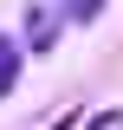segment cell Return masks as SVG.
I'll return each instance as SVG.
<instances>
[{"label": "cell", "mask_w": 123, "mask_h": 130, "mask_svg": "<svg viewBox=\"0 0 123 130\" xmlns=\"http://www.w3.org/2000/svg\"><path fill=\"white\" fill-rule=\"evenodd\" d=\"M97 13H104V0H65V20H78V26H91Z\"/></svg>", "instance_id": "3"}, {"label": "cell", "mask_w": 123, "mask_h": 130, "mask_svg": "<svg viewBox=\"0 0 123 130\" xmlns=\"http://www.w3.org/2000/svg\"><path fill=\"white\" fill-rule=\"evenodd\" d=\"M19 65H26V52H19L13 39L0 32V98H7V91H13V85H19Z\"/></svg>", "instance_id": "1"}, {"label": "cell", "mask_w": 123, "mask_h": 130, "mask_svg": "<svg viewBox=\"0 0 123 130\" xmlns=\"http://www.w3.org/2000/svg\"><path fill=\"white\" fill-rule=\"evenodd\" d=\"M52 32H58V20H52L46 7H32V13H26V39H32V52H52Z\"/></svg>", "instance_id": "2"}, {"label": "cell", "mask_w": 123, "mask_h": 130, "mask_svg": "<svg viewBox=\"0 0 123 130\" xmlns=\"http://www.w3.org/2000/svg\"><path fill=\"white\" fill-rule=\"evenodd\" d=\"M84 130H123V104H110V111H97Z\"/></svg>", "instance_id": "4"}]
</instances>
